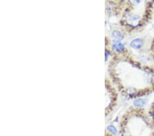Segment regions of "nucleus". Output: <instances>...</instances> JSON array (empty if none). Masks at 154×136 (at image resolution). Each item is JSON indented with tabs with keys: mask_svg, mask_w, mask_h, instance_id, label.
I'll return each mask as SVG.
<instances>
[{
	"mask_svg": "<svg viewBox=\"0 0 154 136\" xmlns=\"http://www.w3.org/2000/svg\"><path fill=\"white\" fill-rule=\"evenodd\" d=\"M130 45L134 49H140L143 45V41L140 39H136L131 42Z\"/></svg>",
	"mask_w": 154,
	"mask_h": 136,
	"instance_id": "1",
	"label": "nucleus"
},
{
	"mask_svg": "<svg viewBox=\"0 0 154 136\" xmlns=\"http://www.w3.org/2000/svg\"><path fill=\"white\" fill-rule=\"evenodd\" d=\"M112 35L115 39L118 40H121L123 39V35L118 31H115L113 32Z\"/></svg>",
	"mask_w": 154,
	"mask_h": 136,
	"instance_id": "3",
	"label": "nucleus"
},
{
	"mask_svg": "<svg viewBox=\"0 0 154 136\" xmlns=\"http://www.w3.org/2000/svg\"><path fill=\"white\" fill-rule=\"evenodd\" d=\"M133 103H134V105H135L136 106L141 107V106H142V105H144L145 104V101H144L142 99H138V100H136Z\"/></svg>",
	"mask_w": 154,
	"mask_h": 136,
	"instance_id": "4",
	"label": "nucleus"
},
{
	"mask_svg": "<svg viewBox=\"0 0 154 136\" xmlns=\"http://www.w3.org/2000/svg\"><path fill=\"white\" fill-rule=\"evenodd\" d=\"M138 20V17L137 16H132L130 17V21L131 22H136Z\"/></svg>",
	"mask_w": 154,
	"mask_h": 136,
	"instance_id": "6",
	"label": "nucleus"
},
{
	"mask_svg": "<svg viewBox=\"0 0 154 136\" xmlns=\"http://www.w3.org/2000/svg\"><path fill=\"white\" fill-rule=\"evenodd\" d=\"M112 48L114 50H116V51H122L124 49V45L122 43H119L118 41H115L112 45Z\"/></svg>",
	"mask_w": 154,
	"mask_h": 136,
	"instance_id": "2",
	"label": "nucleus"
},
{
	"mask_svg": "<svg viewBox=\"0 0 154 136\" xmlns=\"http://www.w3.org/2000/svg\"><path fill=\"white\" fill-rule=\"evenodd\" d=\"M108 129L109 130L110 132H111L113 134H116V132H117V130H116V128L112 125H110L108 126Z\"/></svg>",
	"mask_w": 154,
	"mask_h": 136,
	"instance_id": "5",
	"label": "nucleus"
}]
</instances>
